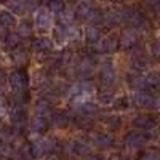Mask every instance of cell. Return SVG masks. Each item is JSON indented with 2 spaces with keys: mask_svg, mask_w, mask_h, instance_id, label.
Here are the masks:
<instances>
[{
  "mask_svg": "<svg viewBox=\"0 0 160 160\" xmlns=\"http://www.w3.org/2000/svg\"><path fill=\"white\" fill-rule=\"evenodd\" d=\"M109 160H125V158H123L122 155H117V154H115V155H111Z\"/></svg>",
  "mask_w": 160,
  "mask_h": 160,
  "instance_id": "37",
  "label": "cell"
},
{
  "mask_svg": "<svg viewBox=\"0 0 160 160\" xmlns=\"http://www.w3.org/2000/svg\"><path fill=\"white\" fill-rule=\"evenodd\" d=\"M133 68H135L136 71H144L146 68H148V59H146L144 56H135L133 58Z\"/></svg>",
  "mask_w": 160,
  "mask_h": 160,
  "instance_id": "28",
  "label": "cell"
},
{
  "mask_svg": "<svg viewBox=\"0 0 160 160\" xmlns=\"http://www.w3.org/2000/svg\"><path fill=\"white\" fill-rule=\"evenodd\" d=\"M118 40H120V45H122L123 48H127V50H128V48H133V47L138 43V32L133 29V28L125 29Z\"/></svg>",
  "mask_w": 160,
  "mask_h": 160,
  "instance_id": "8",
  "label": "cell"
},
{
  "mask_svg": "<svg viewBox=\"0 0 160 160\" xmlns=\"http://www.w3.org/2000/svg\"><path fill=\"white\" fill-rule=\"evenodd\" d=\"M144 80H146V90H152V88L160 87V74L158 72H152L149 75H146Z\"/></svg>",
  "mask_w": 160,
  "mask_h": 160,
  "instance_id": "21",
  "label": "cell"
},
{
  "mask_svg": "<svg viewBox=\"0 0 160 160\" xmlns=\"http://www.w3.org/2000/svg\"><path fill=\"white\" fill-rule=\"evenodd\" d=\"M114 104H115V108H118V109H125V108H128V98L122 96V98H118Z\"/></svg>",
  "mask_w": 160,
  "mask_h": 160,
  "instance_id": "34",
  "label": "cell"
},
{
  "mask_svg": "<svg viewBox=\"0 0 160 160\" xmlns=\"http://www.w3.org/2000/svg\"><path fill=\"white\" fill-rule=\"evenodd\" d=\"M99 77H101L102 85H106V87L112 85V83L115 82V78H117V74H115V68H114V64H112V62H104V64L101 66Z\"/></svg>",
  "mask_w": 160,
  "mask_h": 160,
  "instance_id": "5",
  "label": "cell"
},
{
  "mask_svg": "<svg viewBox=\"0 0 160 160\" xmlns=\"http://www.w3.org/2000/svg\"><path fill=\"white\" fill-rule=\"evenodd\" d=\"M91 11H93L91 5L87 2V0H82V2H78V3H77V7H75V10H74V15H75L77 18L88 19L90 15H91Z\"/></svg>",
  "mask_w": 160,
  "mask_h": 160,
  "instance_id": "13",
  "label": "cell"
},
{
  "mask_svg": "<svg viewBox=\"0 0 160 160\" xmlns=\"http://www.w3.org/2000/svg\"><path fill=\"white\" fill-rule=\"evenodd\" d=\"M47 127H48V120L43 118V117H38V115H35V117L32 118V122H31V128H32V131H35V133L45 131Z\"/></svg>",
  "mask_w": 160,
  "mask_h": 160,
  "instance_id": "19",
  "label": "cell"
},
{
  "mask_svg": "<svg viewBox=\"0 0 160 160\" xmlns=\"http://www.w3.org/2000/svg\"><path fill=\"white\" fill-rule=\"evenodd\" d=\"M77 127H80L82 130H91L93 128V122L90 118H77Z\"/></svg>",
  "mask_w": 160,
  "mask_h": 160,
  "instance_id": "30",
  "label": "cell"
},
{
  "mask_svg": "<svg viewBox=\"0 0 160 160\" xmlns=\"http://www.w3.org/2000/svg\"><path fill=\"white\" fill-rule=\"evenodd\" d=\"M93 142L98 148H111V146H114V136L109 131H99L93 135Z\"/></svg>",
  "mask_w": 160,
  "mask_h": 160,
  "instance_id": "9",
  "label": "cell"
},
{
  "mask_svg": "<svg viewBox=\"0 0 160 160\" xmlns=\"http://www.w3.org/2000/svg\"><path fill=\"white\" fill-rule=\"evenodd\" d=\"M47 8L50 10L51 15H61V13L66 10V3H64V0H48V3H47Z\"/></svg>",
  "mask_w": 160,
  "mask_h": 160,
  "instance_id": "18",
  "label": "cell"
},
{
  "mask_svg": "<svg viewBox=\"0 0 160 160\" xmlns=\"http://www.w3.org/2000/svg\"><path fill=\"white\" fill-rule=\"evenodd\" d=\"M98 99L101 104H111L114 101V93L109 91V90H102L98 93Z\"/></svg>",
  "mask_w": 160,
  "mask_h": 160,
  "instance_id": "27",
  "label": "cell"
},
{
  "mask_svg": "<svg viewBox=\"0 0 160 160\" xmlns=\"http://www.w3.org/2000/svg\"><path fill=\"white\" fill-rule=\"evenodd\" d=\"M74 18H75L74 11H71V10L66 8V10L61 13V15H59V24H61V26H64V28H68V26H72Z\"/></svg>",
  "mask_w": 160,
  "mask_h": 160,
  "instance_id": "23",
  "label": "cell"
},
{
  "mask_svg": "<svg viewBox=\"0 0 160 160\" xmlns=\"http://www.w3.org/2000/svg\"><path fill=\"white\" fill-rule=\"evenodd\" d=\"M151 53H152V56L160 59V40H155V42L151 45Z\"/></svg>",
  "mask_w": 160,
  "mask_h": 160,
  "instance_id": "32",
  "label": "cell"
},
{
  "mask_svg": "<svg viewBox=\"0 0 160 160\" xmlns=\"http://www.w3.org/2000/svg\"><path fill=\"white\" fill-rule=\"evenodd\" d=\"M0 152H2L3 155H10L11 154V148H10V144H0Z\"/></svg>",
  "mask_w": 160,
  "mask_h": 160,
  "instance_id": "35",
  "label": "cell"
},
{
  "mask_svg": "<svg viewBox=\"0 0 160 160\" xmlns=\"http://www.w3.org/2000/svg\"><path fill=\"white\" fill-rule=\"evenodd\" d=\"M19 42H21V37H19L18 32H10V34L5 37V43H7V47H10V48H16V47L19 45Z\"/></svg>",
  "mask_w": 160,
  "mask_h": 160,
  "instance_id": "26",
  "label": "cell"
},
{
  "mask_svg": "<svg viewBox=\"0 0 160 160\" xmlns=\"http://www.w3.org/2000/svg\"><path fill=\"white\" fill-rule=\"evenodd\" d=\"M74 108L78 112H82L83 115H90V114H96L98 112V106L90 102V101H77V102H74Z\"/></svg>",
  "mask_w": 160,
  "mask_h": 160,
  "instance_id": "14",
  "label": "cell"
},
{
  "mask_svg": "<svg viewBox=\"0 0 160 160\" xmlns=\"http://www.w3.org/2000/svg\"><path fill=\"white\" fill-rule=\"evenodd\" d=\"M42 141H43V146H45V151H47V152H50V151H53V149L56 148L55 138H43Z\"/></svg>",
  "mask_w": 160,
  "mask_h": 160,
  "instance_id": "31",
  "label": "cell"
},
{
  "mask_svg": "<svg viewBox=\"0 0 160 160\" xmlns=\"http://www.w3.org/2000/svg\"><path fill=\"white\" fill-rule=\"evenodd\" d=\"M16 16L15 13H11L10 10H0V28L3 29H11L16 26Z\"/></svg>",
  "mask_w": 160,
  "mask_h": 160,
  "instance_id": "10",
  "label": "cell"
},
{
  "mask_svg": "<svg viewBox=\"0 0 160 160\" xmlns=\"http://www.w3.org/2000/svg\"><path fill=\"white\" fill-rule=\"evenodd\" d=\"M35 115H38V117H43V118H47L48 122L50 120H53V114L51 112V109H50V104L48 102H45V101H40L37 106H35Z\"/></svg>",
  "mask_w": 160,
  "mask_h": 160,
  "instance_id": "17",
  "label": "cell"
},
{
  "mask_svg": "<svg viewBox=\"0 0 160 160\" xmlns=\"http://www.w3.org/2000/svg\"><path fill=\"white\" fill-rule=\"evenodd\" d=\"M133 101L139 108H155V104H157V99L148 91H136L133 95Z\"/></svg>",
  "mask_w": 160,
  "mask_h": 160,
  "instance_id": "6",
  "label": "cell"
},
{
  "mask_svg": "<svg viewBox=\"0 0 160 160\" xmlns=\"http://www.w3.org/2000/svg\"><path fill=\"white\" fill-rule=\"evenodd\" d=\"M47 151H45V146H43V141L42 139H37L31 144V155L34 158H38V157H42L45 155Z\"/></svg>",
  "mask_w": 160,
  "mask_h": 160,
  "instance_id": "20",
  "label": "cell"
},
{
  "mask_svg": "<svg viewBox=\"0 0 160 160\" xmlns=\"http://www.w3.org/2000/svg\"><path fill=\"white\" fill-rule=\"evenodd\" d=\"M112 2H122V0H112Z\"/></svg>",
  "mask_w": 160,
  "mask_h": 160,
  "instance_id": "40",
  "label": "cell"
},
{
  "mask_svg": "<svg viewBox=\"0 0 160 160\" xmlns=\"http://www.w3.org/2000/svg\"><path fill=\"white\" fill-rule=\"evenodd\" d=\"M122 18L125 22H128L133 29H136V28H141V26L144 24V16H142V13L138 11L136 8H125L122 11Z\"/></svg>",
  "mask_w": 160,
  "mask_h": 160,
  "instance_id": "2",
  "label": "cell"
},
{
  "mask_svg": "<svg viewBox=\"0 0 160 160\" xmlns=\"http://www.w3.org/2000/svg\"><path fill=\"white\" fill-rule=\"evenodd\" d=\"M120 45V40L114 35H109V37H102L99 42L95 43V50L98 53H114Z\"/></svg>",
  "mask_w": 160,
  "mask_h": 160,
  "instance_id": "3",
  "label": "cell"
},
{
  "mask_svg": "<svg viewBox=\"0 0 160 160\" xmlns=\"http://www.w3.org/2000/svg\"><path fill=\"white\" fill-rule=\"evenodd\" d=\"M68 149L71 154H75V155H88L90 154V148L85 142H80V141H71L68 144Z\"/></svg>",
  "mask_w": 160,
  "mask_h": 160,
  "instance_id": "15",
  "label": "cell"
},
{
  "mask_svg": "<svg viewBox=\"0 0 160 160\" xmlns=\"http://www.w3.org/2000/svg\"><path fill=\"white\" fill-rule=\"evenodd\" d=\"M157 160H160V158H157Z\"/></svg>",
  "mask_w": 160,
  "mask_h": 160,
  "instance_id": "41",
  "label": "cell"
},
{
  "mask_svg": "<svg viewBox=\"0 0 160 160\" xmlns=\"http://www.w3.org/2000/svg\"><path fill=\"white\" fill-rule=\"evenodd\" d=\"M47 160H59V157H58V155H48Z\"/></svg>",
  "mask_w": 160,
  "mask_h": 160,
  "instance_id": "38",
  "label": "cell"
},
{
  "mask_svg": "<svg viewBox=\"0 0 160 160\" xmlns=\"http://www.w3.org/2000/svg\"><path fill=\"white\" fill-rule=\"evenodd\" d=\"M10 85L15 90L16 95L26 91V85H28V77H26V72L22 71H15L10 74Z\"/></svg>",
  "mask_w": 160,
  "mask_h": 160,
  "instance_id": "4",
  "label": "cell"
},
{
  "mask_svg": "<svg viewBox=\"0 0 160 160\" xmlns=\"http://www.w3.org/2000/svg\"><path fill=\"white\" fill-rule=\"evenodd\" d=\"M133 125L138 127V128H144V130H148L151 127L155 125V120L152 115H148V114H139L136 115L135 118H133Z\"/></svg>",
  "mask_w": 160,
  "mask_h": 160,
  "instance_id": "11",
  "label": "cell"
},
{
  "mask_svg": "<svg viewBox=\"0 0 160 160\" xmlns=\"http://www.w3.org/2000/svg\"><path fill=\"white\" fill-rule=\"evenodd\" d=\"M53 38H55L56 43H64L66 40H68V32H66V28L64 26H56L55 29H53Z\"/></svg>",
  "mask_w": 160,
  "mask_h": 160,
  "instance_id": "22",
  "label": "cell"
},
{
  "mask_svg": "<svg viewBox=\"0 0 160 160\" xmlns=\"http://www.w3.org/2000/svg\"><path fill=\"white\" fill-rule=\"evenodd\" d=\"M53 38H50V37H37L35 40H34V48L37 50V51H50V50H53Z\"/></svg>",
  "mask_w": 160,
  "mask_h": 160,
  "instance_id": "16",
  "label": "cell"
},
{
  "mask_svg": "<svg viewBox=\"0 0 160 160\" xmlns=\"http://www.w3.org/2000/svg\"><path fill=\"white\" fill-rule=\"evenodd\" d=\"M146 141H148L146 135H142V133H139V131H131V133H128V135L125 136V146L130 148V149L142 148V146L146 144Z\"/></svg>",
  "mask_w": 160,
  "mask_h": 160,
  "instance_id": "7",
  "label": "cell"
},
{
  "mask_svg": "<svg viewBox=\"0 0 160 160\" xmlns=\"http://www.w3.org/2000/svg\"><path fill=\"white\" fill-rule=\"evenodd\" d=\"M53 22V15L47 7H40L34 11V24L40 31H48Z\"/></svg>",
  "mask_w": 160,
  "mask_h": 160,
  "instance_id": "1",
  "label": "cell"
},
{
  "mask_svg": "<svg viewBox=\"0 0 160 160\" xmlns=\"http://www.w3.org/2000/svg\"><path fill=\"white\" fill-rule=\"evenodd\" d=\"M13 61H15L18 66H21L26 61V53L21 51V50H15V51H13Z\"/></svg>",
  "mask_w": 160,
  "mask_h": 160,
  "instance_id": "29",
  "label": "cell"
},
{
  "mask_svg": "<svg viewBox=\"0 0 160 160\" xmlns=\"http://www.w3.org/2000/svg\"><path fill=\"white\" fill-rule=\"evenodd\" d=\"M78 71L82 72V74H85V72H91V62H90L88 59H83L82 62L78 64Z\"/></svg>",
  "mask_w": 160,
  "mask_h": 160,
  "instance_id": "33",
  "label": "cell"
},
{
  "mask_svg": "<svg viewBox=\"0 0 160 160\" xmlns=\"http://www.w3.org/2000/svg\"><path fill=\"white\" fill-rule=\"evenodd\" d=\"M32 32H34V26H32V22H31V21H22V22L19 24V31H18L19 37H22V38L31 37V35H32Z\"/></svg>",
  "mask_w": 160,
  "mask_h": 160,
  "instance_id": "24",
  "label": "cell"
},
{
  "mask_svg": "<svg viewBox=\"0 0 160 160\" xmlns=\"http://www.w3.org/2000/svg\"><path fill=\"white\" fill-rule=\"evenodd\" d=\"M112 120H106V122H108V125L109 127H112V128H115V127H118V117H111Z\"/></svg>",
  "mask_w": 160,
  "mask_h": 160,
  "instance_id": "36",
  "label": "cell"
},
{
  "mask_svg": "<svg viewBox=\"0 0 160 160\" xmlns=\"http://www.w3.org/2000/svg\"><path fill=\"white\" fill-rule=\"evenodd\" d=\"M101 38H102V34H101V29L98 28V26L91 24V26H88V28L85 29V40L87 42L95 45L96 42H99Z\"/></svg>",
  "mask_w": 160,
  "mask_h": 160,
  "instance_id": "12",
  "label": "cell"
},
{
  "mask_svg": "<svg viewBox=\"0 0 160 160\" xmlns=\"http://www.w3.org/2000/svg\"><path fill=\"white\" fill-rule=\"evenodd\" d=\"M90 160H101V158H99L98 155H91V157H90Z\"/></svg>",
  "mask_w": 160,
  "mask_h": 160,
  "instance_id": "39",
  "label": "cell"
},
{
  "mask_svg": "<svg viewBox=\"0 0 160 160\" xmlns=\"http://www.w3.org/2000/svg\"><path fill=\"white\" fill-rule=\"evenodd\" d=\"M8 10L11 13H22L26 10V2L24 0H8Z\"/></svg>",
  "mask_w": 160,
  "mask_h": 160,
  "instance_id": "25",
  "label": "cell"
}]
</instances>
